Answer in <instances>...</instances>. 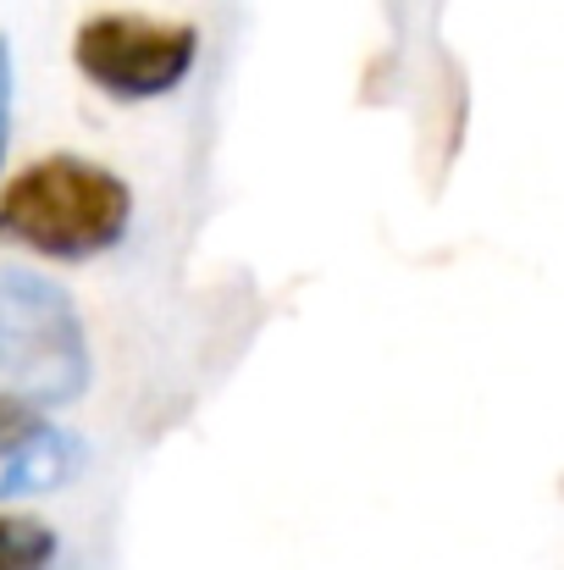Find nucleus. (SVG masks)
<instances>
[{
	"label": "nucleus",
	"mask_w": 564,
	"mask_h": 570,
	"mask_svg": "<svg viewBox=\"0 0 564 570\" xmlns=\"http://www.w3.org/2000/svg\"><path fill=\"white\" fill-rule=\"evenodd\" d=\"M133 227V189L83 156H44L0 189V244L44 261H95Z\"/></svg>",
	"instance_id": "1"
},
{
	"label": "nucleus",
	"mask_w": 564,
	"mask_h": 570,
	"mask_svg": "<svg viewBox=\"0 0 564 570\" xmlns=\"http://www.w3.org/2000/svg\"><path fill=\"white\" fill-rule=\"evenodd\" d=\"M89 387V344L72 299L22 266H0V393L39 410Z\"/></svg>",
	"instance_id": "2"
},
{
	"label": "nucleus",
	"mask_w": 564,
	"mask_h": 570,
	"mask_svg": "<svg viewBox=\"0 0 564 570\" xmlns=\"http://www.w3.org/2000/svg\"><path fill=\"white\" fill-rule=\"evenodd\" d=\"M72 61L111 100H128V106L161 100L188 83V72L199 61V28L145 17V11H100V17L78 22Z\"/></svg>",
	"instance_id": "3"
},
{
	"label": "nucleus",
	"mask_w": 564,
	"mask_h": 570,
	"mask_svg": "<svg viewBox=\"0 0 564 570\" xmlns=\"http://www.w3.org/2000/svg\"><path fill=\"white\" fill-rule=\"evenodd\" d=\"M83 443L44 421L39 404L0 393V499L56 493L78 476Z\"/></svg>",
	"instance_id": "4"
},
{
	"label": "nucleus",
	"mask_w": 564,
	"mask_h": 570,
	"mask_svg": "<svg viewBox=\"0 0 564 570\" xmlns=\"http://www.w3.org/2000/svg\"><path fill=\"white\" fill-rule=\"evenodd\" d=\"M56 560H61V538L44 521L0 510V570H56Z\"/></svg>",
	"instance_id": "5"
},
{
	"label": "nucleus",
	"mask_w": 564,
	"mask_h": 570,
	"mask_svg": "<svg viewBox=\"0 0 564 570\" xmlns=\"http://www.w3.org/2000/svg\"><path fill=\"white\" fill-rule=\"evenodd\" d=\"M11 100H17V67H11V45L0 39V167H6V145H11Z\"/></svg>",
	"instance_id": "6"
}]
</instances>
